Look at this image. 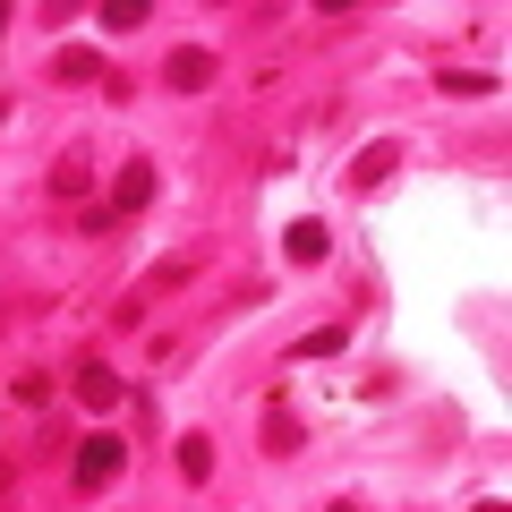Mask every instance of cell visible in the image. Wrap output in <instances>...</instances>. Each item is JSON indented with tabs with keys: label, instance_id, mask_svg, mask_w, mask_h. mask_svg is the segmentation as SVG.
Instances as JSON below:
<instances>
[{
	"label": "cell",
	"instance_id": "10",
	"mask_svg": "<svg viewBox=\"0 0 512 512\" xmlns=\"http://www.w3.org/2000/svg\"><path fill=\"white\" fill-rule=\"evenodd\" d=\"M436 86H444V94H487V86H495V77H478V69H444V77H436Z\"/></svg>",
	"mask_w": 512,
	"mask_h": 512
},
{
	"label": "cell",
	"instance_id": "11",
	"mask_svg": "<svg viewBox=\"0 0 512 512\" xmlns=\"http://www.w3.org/2000/svg\"><path fill=\"white\" fill-rule=\"evenodd\" d=\"M0 26H9V18H0Z\"/></svg>",
	"mask_w": 512,
	"mask_h": 512
},
{
	"label": "cell",
	"instance_id": "2",
	"mask_svg": "<svg viewBox=\"0 0 512 512\" xmlns=\"http://www.w3.org/2000/svg\"><path fill=\"white\" fill-rule=\"evenodd\" d=\"M163 86L171 94H205L214 86V52H205V43H180V52L163 60Z\"/></svg>",
	"mask_w": 512,
	"mask_h": 512
},
{
	"label": "cell",
	"instance_id": "8",
	"mask_svg": "<svg viewBox=\"0 0 512 512\" xmlns=\"http://www.w3.org/2000/svg\"><path fill=\"white\" fill-rule=\"evenodd\" d=\"M205 470H214V444H205V436H180V478H205Z\"/></svg>",
	"mask_w": 512,
	"mask_h": 512
},
{
	"label": "cell",
	"instance_id": "5",
	"mask_svg": "<svg viewBox=\"0 0 512 512\" xmlns=\"http://www.w3.org/2000/svg\"><path fill=\"white\" fill-rule=\"evenodd\" d=\"M282 248H291V256H299V265H316V256H325V248H333V231H325V222H316V214H299V222H291V231H282Z\"/></svg>",
	"mask_w": 512,
	"mask_h": 512
},
{
	"label": "cell",
	"instance_id": "9",
	"mask_svg": "<svg viewBox=\"0 0 512 512\" xmlns=\"http://www.w3.org/2000/svg\"><path fill=\"white\" fill-rule=\"evenodd\" d=\"M103 26H120V35H128V26H146V0H103Z\"/></svg>",
	"mask_w": 512,
	"mask_h": 512
},
{
	"label": "cell",
	"instance_id": "7",
	"mask_svg": "<svg viewBox=\"0 0 512 512\" xmlns=\"http://www.w3.org/2000/svg\"><path fill=\"white\" fill-rule=\"evenodd\" d=\"M342 342H350L342 325H316V333H299V342H291V359H333Z\"/></svg>",
	"mask_w": 512,
	"mask_h": 512
},
{
	"label": "cell",
	"instance_id": "1",
	"mask_svg": "<svg viewBox=\"0 0 512 512\" xmlns=\"http://www.w3.org/2000/svg\"><path fill=\"white\" fill-rule=\"evenodd\" d=\"M120 470H128V444L111 436V427H94V436L77 444V487H111Z\"/></svg>",
	"mask_w": 512,
	"mask_h": 512
},
{
	"label": "cell",
	"instance_id": "4",
	"mask_svg": "<svg viewBox=\"0 0 512 512\" xmlns=\"http://www.w3.org/2000/svg\"><path fill=\"white\" fill-rule=\"evenodd\" d=\"M77 402H86V410H111V402H120V376H111L103 359H86V367H77Z\"/></svg>",
	"mask_w": 512,
	"mask_h": 512
},
{
	"label": "cell",
	"instance_id": "3",
	"mask_svg": "<svg viewBox=\"0 0 512 512\" xmlns=\"http://www.w3.org/2000/svg\"><path fill=\"white\" fill-rule=\"evenodd\" d=\"M137 205H154V163H128L111 180V214H137Z\"/></svg>",
	"mask_w": 512,
	"mask_h": 512
},
{
	"label": "cell",
	"instance_id": "6",
	"mask_svg": "<svg viewBox=\"0 0 512 512\" xmlns=\"http://www.w3.org/2000/svg\"><path fill=\"white\" fill-rule=\"evenodd\" d=\"M52 77H60V86H77V77H103V60H94L86 43H69V52H52Z\"/></svg>",
	"mask_w": 512,
	"mask_h": 512
}]
</instances>
